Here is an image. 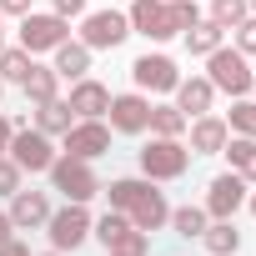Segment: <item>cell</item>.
I'll return each mask as SVG.
<instances>
[{
  "label": "cell",
  "mask_w": 256,
  "mask_h": 256,
  "mask_svg": "<svg viewBox=\"0 0 256 256\" xmlns=\"http://www.w3.org/2000/svg\"><path fill=\"white\" fill-rule=\"evenodd\" d=\"M131 30H141V36H151V40H171V36H186L196 20H201V10L191 6V0H136L131 6Z\"/></svg>",
  "instance_id": "cell-1"
},
{
  "label": "cell",
  "mask_w": 256,
  "mask_h": 256,
  "mask_svg": "<svg viewBox=\"0 0 256 256\" xmlns=\"http://www.w3.org/2000/svg\"><path fill=\"white\" fill-rule=\"evenodd\" d=\"M191 166V146H181V136H156L141 151V171L146 181H181Z\"/></svg>",
  "instance_id": "cell-2"
},
{
  "label": "cell",
  "mask_w": 256,
  "mask_h": 256,
  "mask_svg": "<svg viewBox=\"0 0 256 256\" xmlns=\"http://www.w3.org/2000/svg\"><path fill=\"white\" fill-rule=\"evenodd\" d=\"M90 236H96L106 251H131V256H146V246H151V236L136 231V221L126 216V211H106V216L90 226Z\"/></svg>",
  "instance_id": "cell-3"
},
{
  "label": "cell",
  "mask_w": 256,
  "mask_h": 256,
  "mask_svg": "<svg viewBox=\"0 0 256 256\" xmlns=\"http://www.w3.org/2000/svg\"><path fill=\"white\" fill-rule=\"evenodd\" d=\"M206 80H211L216 90H226V96H246V90H251V66H246L241 50L216 46V50L206 56Z\"/></svg>",
  "instance_id": "cell-4"
},
{
  "label": "cell",
  "mask_w": 256,
  "mask_h": 256,
  "mask_svg": "<svg viewBox=\"0 0 256 256\" xmlns=\"http://www.w3.org/2000/svg\"><path fill=\"white\" fill-rule=\"evenodd\" d=\"M50 186L66 196V201H90L96 191H100V181H96V171H90V161H76V156H60V161H50Z\"/></svg>",
  "instance_id": "cell-5"
},
{
  "label": "cell",
  "mask_w": 256,
  "mask_h": 256,
  "mask_svg": "<svg viewBox=\"0 0 256 256\" xmlns=\"http://www.w3.org/2000/svg\"><path fill=\"white\" fill-rule=\"evenodd\" d=\"M126 36H131V20L120 10H90L80 26V46H90V50H116Z\"/></svg>",
  "instance_id": "cell-6"
},
{
  "label": "cell",
  "mask_w": 256,
  "mask_h": 256,
  "mask_svg": "<svg viewBox=\"0 0 256 256\" xmlns=\"http://www.w3.org/2000/svg\"><path fill=\"white\" fill-rule=\"evenodd\" d=\"M20 171H50L56 151H50V136L46 131H30V126H16V136H10V151H6Z\"/></svg>",
  "instance_id": "cell-7"
},
{
  "label": "cell",
  "mask_w": 256,
  "mask_h": 256,
  "mask_svg": "<svg viewBox=\"0 0 256 256\" xmlns=\"http://www.w3.org/2000/svg\"><path fill=\"white\" fill-rule=\"evenodd\" d=\"M46 226H50V246H56V251H76V246L90 236V216H86L80 201H70L66 211H50Z\"/></svg>",
  "instance_id": "cell-8"
},
{
  "label": "cell",
  "mask_w": 256,
  "mask_h": 256,
  "mask_svg": "<svg viewBox=\"0 0 256 256\" xmlns=\"http://www.w3.org/2000/svg\"><path fill=\"white\" fill-rule=\"evenodd\" d=\"M66 36H70V30H66V20H60L56 10H50V16H36V10L20 16V46H26L30 56H36V50H56Z\"/></svg>",
  "instance_id": "cell-9"
},
{
  "label": "cell",
  "mask_w": 256,
  "mask_h": 256,
  "mask_svg": "<svg viewBox=\"0 0 256 256\" xmlns=\"http://www.w3.org/2000/svg\"><path fill=\"white\" fill-rule=\"evenodd\" d=\"M106 116H110V131H120V136H141L146 126H151V100H146V96H110Z\"/></svg>",
  "instance_id": "cell-10"
},
{
  "label": "cell",
  "mask_w": 256,
  "mask_h": 256,
  "mask_svg": "<svg viewBox=\"0 0 256 256\" xmlns=\"http://www.w3.org/2000/svg\"><path fill=\"white\" fill-rule=\"evenodd\" d=\"M241 201H246V181L236 171H226V176H216L206 186V216H216V221H231L241 211Z\"/></svg>",
  "instance_id": "cell-11"
},
{
  "label": "cell",
  "mask_w": 256,
  "mask_h": 256,
  "mask_svg": "<svg viewBox=\"0 0 256 256\" xmlns=\"http://www.w3.org/2000/svg\"><path fill=\"white\" fill-rule=\"evenodd\" d=\"M110 151V131L100 120H80V126H70L66 131V156H76V161H96V156H106Z\"/></svg>",
  "instance_id": "cell-12"
},
{
  "label": "cell",
  "mask_w": 256,
  "mask_h": 256,
  "mask_svg": "<svg viewBox=\"0 0 256 256\" xmlns=\"http://www.w3.org/2000/svg\"><path fill=\"white\" fill-rule=\"evenodd\" d=\"M131 76H136L141 90H176V80H181V70H176L171 56H141L131 66Z\"/></svg>",
  "instance_id": "cell-13"
},
{
  "label": "cell",
  "mask_w": 256,
  "mask_h": 256,
  "mask_svg": "<svg viewBox=\"0 0 256 256\" xmlns=\"http://www.w3.org/2000/svg\"><path fill=\"white\" fill-rule=\"evenodd\" d=\"M131 221H136V231H146V236H151V231H161V226L171 221V206H166V196H161L151 181H146V191L131 201Z\"/></svg>",
  "instance_id": "cell-14"
},
{
  "label": "cell",
  "mask_w": 256,
  "mask_h": 256,
  "mask_svg": "<svg viewBox=\"0 0 256 256\" xmlns=\"http://www.w3.org/2000/svg\"><path fill=\"white\" fill-rule=\"evenodd\" d=\"M211 100H216V86L206 80V76H191V80H176V110L191 120V116H206L211 110Z\"/></svg>",
  "instance_id": "cell-15"
},
{
  "label": "cell",
  "mask_w": 256,
  "mask_h": 256,
  "mask_svg": "<svg viewBox=\"0 0 256 256\" xmlns=\"http://www.w3.org/2000/svg\"><path fill=\"white\" fill-rule=\"evenodd\" d=\"M226 120L221 116H196V126H191V156H221V146H226Z\"/></svg>",
  "instance_id": "cell-16"
},
{
  "label": "cell",
  "mask_w": 256,
  "mask_h": 256,
  "mask_svg": "<svg viewBox=\"0 0 256 256\" xmlns=\"http://www.w3.org/2000/svg\"><path fill=\"white\" fill-rule=\"evenodd\" d=\"M106 106H110V90L100 86V80H76V90H70V110L80 116V120H100L106 116Z\"/></svg>",
  "instance_id": "cell-17"
},
{
  "label": "cell",
  "mask_w": 256,
  "mask_h": 256,
  "mask_svg": "<svg viewBox=\"0 0 256 256\" xmlns=\"http://www.w3.org/2000/svg\"><path fill=\"white\" fill-rule=\"evenodd\" d=\"M10 221L26 226V231L46 226V221H50V201H46V191H16V196H10Z\"/></svg>",
  "instance_id": "cell-18"
},
{
  "label": "cell",
  "mask_w": 256,
  "mask_h": 256,
  "mask_svg": "<svg viewBox=\"0 0 256 256\" xmlns=\"http://www.w3.org/2000/svg\"><path fill=\"white\" fill-rule=\"evenodd\" d=\"M221 156H231V171L241 181H256V136H226Z\"/></svg>",
  "instance_id": "cell-19"
},
{
  "label": "cell",
  "mask_w": 256,
  "mask_h": 256,
  "mask_svg": "<svg viewBox=\"0 0 256 256\" xmlns=\"http://www.w3.org/2000/svg\"><path fill=\"white\" fill-rule=\"evenodd\" d=\"M70 126H76L70 100H46V106H36V131H46V136H66Z\"/></svg>",
  "instance_id": "cell-20"
},
{
  "label": "cell",
  "mask_w": 256,
  "mask_h": 256,
  "mask_svg": "<svg viewBox=\"0 0 256 256\" xmlns=\"http://www.w3.org/2000/svg\"><path fill=\"white\" fill-rule=\"evenodd\" d=\"M86 70H90V46H80V40H60V46H56V76L80 80Z\"/></svg>",
  "instance_id": "cell-21"
},
{
  "label": "cell",
  "mask_w": 256,
  "mask_h": 256,
  "mask_svg": "<svg viewBox=\"0 0 256 256\" xmlns=\"http://www.w3.org/2000/svg\"><path fill=\"white\" fill-rule=\"evenodd\" d=\"M20 86H26V100H30V106H46V100H56L60 76H56V66H30V76H26Z\"/></svg>",
  "instance_id": "cell-22"
},
{
  "label": "cell",
  "mask_w": 256,
  "mask_h": 256,
  "mask_svg": "<svg viewBox=\"0 0 256 256\" xmlns=\"http://www.w3.org/2000/svg\"><path fill=\"white\" fill-rule=\"evenodd\" d=\"M201 241H206V251H211V256H236L241 231H236V221H206Z\"/></svg>",
  "instance_id": "cell-23"
},
{
  "label": "cell",
  "mask_w": 256,
  "mask_h": 256,
  "mask_svg": "<svg viewBox=\"0 0 256 256\" xmlns=\"http://www.w3.org/2000/svg\"><path fill=\"white\" fill-rule=\"evenodd\" d=\"M221 36H226V30H221L216 20H196V26L186 30V50H191V56H211V50L221 46Z\"/></svg>",
  "instance_id": "cell-24"
},
{
  "label": "cell",
  "mask_w": 256,
  "mask_h": 256,
  "mask_svg": "<svg viewBox=\"0 0 256 256\" xmlns=\"http://www.w3.org/2000/svg\"><path fill=\"white\" fill-rule=\"evenodd\" d=\"M30 66H36V60H30V50H26V46L0 50V80H16V86H20V80L30 76Z\"/></svg>",
  "instance_id": "cell-25"
},
{
  "label": "cell",
  "mask_w": 256,
  "mask_h": 256,
  "mask_svg": "<svg viewBox=\"0 0 256 256\" xmlns=\"http://www.w3.org/2000/svg\"><path fill=\"white\" fill-rule=\"evenodd\" d=\"M226 131H231V136H256V100L236 96V106H231V116H226Z\"/></svg>",
  "instance_id": "cell-26"
},
{
  "label": "cell",
  "mask_w": 256,
  "mask_h": 256,
  "mask_svg": "<svg viewBox=\"0 0 256 256\" xmlns=\"http://www.w3.org/2000/svg\"><path fill=\"white\" fill-rule=\"evenodd\" d=\"M171 226H176V236H201L206 231V206H176L171 211Z\"/></svg>",
  "instance_id": "cell-27"
},
{
  "label": "cell",
  "mask_w": 256,
  "mask_h": 256,
  "mask_svg": "<svg viewBox=\"0 0 256 256\" xmlns=\"http://www.w3.org/2000/svg\"><path fill=\"white\" fill-rule=\"evenodd\" d=\"M186 126H191V120H186L176 106H151V131H156V136H181Z\"/></svg>",
  "instance_id": "cell-28"
},
{
  "label": "cell",
  "mask_w": 256,
  "mask_h": 256,
  "mask_svg": "<svg viewBox=\"0 0 256 256\" xmlns=\"http://www.w3.org/2000/svg\"><path fill=\"white\" fill-rule=\"evenodd\" d=\"M146 191V181H136V176H120V181H110L106 186V196H110V206L116 211H131V201Z\"/></svg>",
  "instance_id": "cell-29"
},
{
  "label": "cell",
  "mask_w": 256,
  "mask_h": 256,
  "mask_svg": "<svg viewBox=\"0 0 256 256\" xmlns=\"http://www.w3.org/2000/svg\"><path fill=\"white\" fill-rule=\"evenodd\" d=\"M246 16H251V10H246V0H211V20H216L221 30H236Z\"/></svg>",
  "instance_id": "cell-30"
},
{
  "label": "cell",
  "mask_w": 256,
  "mask_h": 256,
  "mask_svg": "<svg viewBox=\"0 0 256 256\" xmlns=\"http://www.w3.org/2000/svg\"><path fill=\"white\" fill-rule=\"evenodd\" d=\"M20 191V166L10 156H0V196H16Z\"/></svg>",
  "instance_id": "cell-31"
},
{
  "label": "cell",
  "mask_w": 256,
  "mask_h": 256,
  "mask_svg": "<svg viewBox=\"0 0 256 256\" xmlns=\"http://www.w3.org/2000/svg\"><path fill=\"white\" fill-rule=\"evenodd\" d=\"M236 50H241V56H256V16H246V20L236 26Z\"/></svg>",
  "instance_id": "cell-32"
},
{
  "label": "cell",
  "mask_w": 256,
  "mask_h": 256,
  "mask_svg": "<svg viewBox=\"0 0 256 256\" xmlns=\"http://www.w3.org/2000/svg\"><path fill=\"white\" fill-rule=\"evenodd\" d=\"M56 16L70 20V16H86V0H56Z\"/></svg>",
  "instance_id": "cell-33"
},
{
  "label": "cell",
  "mask_w": 256,
  "mask_h": 256,
  "mask_svg": "<svg viewBox=\"0 0 256 256\" xmlns=\"http://www.w3.org/2000/svg\"><path fill=\"white\" fill-rule=\"evenodd\" d=\"M10 136H16V120H10V116H0V156L10 151Z\"/></svg>",
  "instance_id": "cell-34"
},
{
  "label": "cell",
  "mask_w": 256,
  "mask_h": 256,
  "mask_svg": "<svg viewBox=\"0 0 256 256\" xmlns=\"http://www.w3.org/2000/svg\"><path fill=\"white\" fill-rule=\"evenodd\" d=\"M0 16H30V0H0Z\"/></svg>",
  "instance_id": "cell-35"
},
{
  "label": "cell",
  "mask_w": 256,
  "mask_h": 256,
  "mask_svg": "<svg viewBox=\"0 0 256 256\" xmlns=\"http://www.w3.org/2000/svg\"><path fill=\"white\" fill-rule=\"evenodd\" d=\"M0 256H30V246H20V241H0Z\"/></svg>",
  "instance_id": "cell-36"
},
{
  "label": "cell",
  "mask_w": 256,
  "mask_h": 256,
  "mask_svg": "<svg viewBox=\"0 0 256 256\" xmlns=\"http://www.w3.org/2000/svg\"><path fill=\"white\" fill-rule=\"evenodd\" d=\"M10 231H16V221H10V211H0V241H10Z\"/></svg>",
  "instance_id": "cell-37"
},
{
  "label": "cell",
  "mask_w": 256,
  "mask_h": 256,
  "mask_svg": "<svg viewBox=\"0 0 256 256\" xmlns=\"http://www.w3.org/2000/svg\"><path fill=\"white\" fill-rule=\"evenodd\" d=\"M246 10H251V16H256V0H246Z\"/></svg>",
  "instance_id": "cell-38"
},
{
  "label": "cell",
  "mask_w": 256,
  "mask_h": 256,
  "mask_svg": "<svg viewBox=\"0 0 256 256\" xmlns=\"http://www.w3.org/2000/svg\"><path fill=\"white\" fill-rule=\"evenodd\" d=\"M0 50H6V30H0Z\"/></svg>",
  "instance_id": "cell-39"
},
{
  "label": "cell",
  "mask_w": 256,
  "mask_h": 256,
  "mask_svg": "<svg viewBox=\"0 0 256 256\" xmlns=\"http://www.w3.org/2000/svg\"><path fill=\"white\" fill-rule=\"evenodd\" d=\"M110 256H131V251H110Z\"/></svg>",
  "instance_id": "cell-40"
},
{
  "label": "cell",
  "mask_w": 256,
  "mask_h": 256,
  "mask_svg": "<svg viewBox=\"0 0 256 256\" xmlns=\"http://www.w3.org/2000/svg\"><path fill=\"white\" fill-rule=\"evenodd\" d=\"M251 90H256V70H251Z\"/></svg>",
  "instance_id": "cell-41"
},
{
  "label": "cell",
  "mask_w": 256,
  "mask_h": 256,
  "mask_svg": "<svg viewBox=\"0 0 256 256\" xmlns=\"http://www.w3.org/2000/svg\"><path fill=\"white\" fill-rule=\"evenodd\" d=\"M251 216H256V196H251Z\"/></svg>",
  "instance_id": "cell-42"
},
{
  "label": "cell",
  "mask_w": 256,
  "mask_h": 256,
  "mask_svg": "<svg viewBox=\"0 0 256 256\" xmlns=\"http://www.w3.org/2000/svg\"><path fill=\"white\" fill-rule=\"evenodd\" d=\"M0 90H6V80H0Z\"/></svg>",
  "instance_id": "cell-43"
},
{
  "label": "cell",
  "mask_w": 256,
  "mask_h": 256,
  "mask_svg": "<svg viewBox=\"0 0 256 256\" xmlns=\"http://www.w3.org/2000/svg\"><path fill=\"white\" fill-rule=\"evenodd\" d=\"M50 256H60V251H50Z\"/></svg>",
  "instance_id": "cell-44"
}]
</instances>
